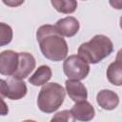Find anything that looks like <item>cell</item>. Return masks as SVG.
I'll use <instances>...</instances> for the list:
<instances>
[{
    "mask_svg": "<svg viewBox=\"0 0 122 122\" xmlns=\"http://www.w3.org/2000/svg\"><path fill=\"white\" fill-rule=\"evenodd\" d=\"M36 39L44 57L51 61L58 62L66 59L69 47L53 25H43L36 31Z\"/></svg>",
    "mask_w": 122,
    "mask_h": 122,
    "instance_id": "cell-1",
    "label": "cell"
},
{
    "mask_svg": "<svg viewBox=\"0 0 122 122\" xmlns=\"http://www.w3.org/2000/svg\"><path fill=\"white\" fill-rule=\"evenodd\" d=\"M113 51L112 40L103 34L93 36L90 41L81 44L77 55L88 64H96L109 56Z\"/></svg>",
    "mask_w": 122,
    "mask_h": 122,
    "instance_id": "cell-2",
    "label": "cell"
},
{
    "mask_svg": "<svg viewBox=\"0 0 122 122\" xmlns=\"http://www.w3.org/2000/svg\"><path fill=\"white\" fill-rule=\"evenodd\" d=\"M65 99V90L58 83H47L41 88L37 106L39 110L46 113H51L57 111Z\"/></svg>",
    "mask_w": 122,
    "mask_h": 122,
    "instance_id": "cell-3",
    "label": "cell"
},
{
    "mask_svg": "<svg viewBox=\"0 0 122 122\" xmlns=\"http://www.w3.org/2000/svg\"><path fill=\"white\" fill-rule=\"evenodd\" d=\"M63 71L70 80L80 81L90 72V65L78 55H70L63 63Z\"/></svg>",
    "mask_w": 122,
    "mask_h": 122,
    "instance_id": "cell-4",
    "label": "cell"
},
{
    "mask_svg": "<svg viewBox=\"0 0 122 122\" xmlns=\"http://www.w3.org/2000/svg\"><path fill=\"white\" fill-rule=\"evenodd\" d=\"M34 68H35V59L32 54L29 52H18L17 69L12 76L22 80L28 77Z\"/></svg>",
    "mask_w": 122,
    "mask_h": 122,
    "instance_id": "cell-5",
    "label": "cell"
},
{
    "mask_svg": "<svg viewBox=\"0 0 122 122\" xmlns=\"http://www.w3.org/2000/svg\"><path fill=\"white\" fill-rule=\"evenodd\" d=\"M18 64V52L10 50L0 52V73L3 75H13Z\"/></svg>",
    "mask_w": 122,
    "mask_h": 122,
    "instance_id": "cell-6",
    "label": "cell"
},
{
    "mask_svg": "<svg viewBox=\"0 0 122 122\" xmlns=\"http://www.w3.org/2000/svg\"><path fill=\"white\" fill-rule=\"evenodd\" d=\"M54 27L61 36L72 37L78 32L80 25L79 21L75 17L67 16L65 18L59 19L54 25Z\"/></svg>",
    "mask_w": 122,
    "mask_h": 122,
    "instance_id": "cell-7",
    "label": "cell"
},
{
    "mask_svg": "<svg viewBox=\"0 0 122 122\" xmlns=\"http://www.w3.org/2000/svg\"><path fill=\"white\" fill-rule=\"evenodd\" d=\"M73 115L74 119L81 122H89L93 119L95 115V111L93 106L86 101H81L75 103L70 111Z\"/></svg>",
    "mask_w": 122,
    "mask_h": 122,
    "instance_id": "cell-8",
    "label": "cell"
},
{
    "mask_svg": "<svg viewBox=\"0 0 122 122\" xmlns=\"http://www.w3.org/2000/svg\"><path fill=\"white\" fill-rule=\"evenodd\" d=\"M65 86H66V92L68 95L75 103L87 100L88 98L87 88L80 81L68 79L65 82Z\"/></svg>",
    "mask_w": 122,
    "mask_h": 122,
    "instance_id": "cell-9",
    "label": "cell"
},
{
    "mask_svg": "<svg viewBox=\"0 0 122 122\" xmlns=\"http://www.w3.org/2000/svg\"><path fill=\"white\" fill-rule=\"evenodd\" d=\"M7 85H8L7 97L10 100H19L27 94L28 92L27 86L25 82L21 79L12 76L7 80Z\"/></svg>",
    "mask_w": 122,
    "mask_h": 122,
    "instance_id": "cell-10",
    "label": "cell"
},
{
    "mask_svg": "<svg viewBox=\"0 0 122 122\" xmlns=\"http://www.w3.org/2000/svg\"><path fill=\"white\" fill-rule=\"evenodd\" d=\"M96 102L104 110H114L119 104L118 95L111 90H101L96 95Z\"/></svg>",
    "mask_w": 122,
    "mask_h": 122,
    "instance_id": "cell-11",
    "label": "cell"
},
{
    "mask_svg": "<svg viewBox=\"0 0 122 122\" xmlns=\"http://www.w3.org/2000/svg\"><path fill=\"white\" fill-rule=\"evenodd\" d=\"M107 77L110 83L115 86H121L122 84V64L120 59V51L117 54L116 60L111 63L107 69Z\"/></svg>",
    "mask_w": 122,
    "mask_h": 122,
    "instance_id": "cell-12",
    "label": "cell"
},
{
    "mask_svg": "<svg viewBox=\"0 0 122 122\" xmlns=\"http://www.w3.org/2000/svg\"><path fill=\"white\" fill-rule=\"evenodd\" d=\"M51 70L47 65H42L36 69L35 72L29 78V82L33 86H43L51 78Z\"/></svg>",
    "mask_w": 122,
    "mask_h": 122,
    "instance_id": "cell-13",
    "label": "cell"
},
{
    "mask_svg": "<svg viewBox=\"0 0 122 122\" xmlns=\"http://www.w3.org/2000/svg\"><path fill=\"white\" fill-rule=\"evenodd\" d=\"M51 3L58 12L65 14L72 13L77 8V2L73 0H51Z\"/></svg>",
    "mask_w": 122,
    "mask_h": 122,
    "instance_id": "cell-14",
    "label": "cell"
},
{
    "mask_svg": "<svg viewBox=\"0 0 122 122\" xmlns=\"http://www.w3.org/2000/svg\"><path fill=\"white\" fill-rule=\"evenodd\" d=\"M13 32L10 26L0 22V47L10 44L12 40Z\"/></svg>",
    "mask_w": 122,
    "mask_h": 122,
    "instance_id": "cell-15",
    "label": "cell"
},
{
    "mask_svg": "<svg viewBox=\"0 0 122 122\" xmlns=\"http://www.w3.org/2000/svg\"><path fill=\"white\" fill-rule=\"evenodd\" d=\"M8 85L7 81L0 79V115H7L9 113V107L4 100V97H7Z\"/></svg>",
    "mask_w": 122,
    "mask_h": 122,
    "instance_id": "cell-16",
    "label": "cell"
},
{
    "mask_svg": "<svg viewBox=\"0 0 122 122\" xmlns=\"http://www.w3.org/2000/svg\"><path fill=\"white\" fill-rule=\"evenodd\" d=\"M51 122H75V119L70 111L63 110L54 114L51 119Z\"/></svg>",
    "mask_w": 122,
    "mask_h": 122,
    "instance_id": "cell-17",
    "label": "cell"
},
{
    "mask_svg": "<svg viewBox=\"0 0 122 122\" xmlns=\"http://www.w3.org/2000/svg\"><path fill=\"white\" fill-rule=\"evenodd\" d=\"M4 3L5 4H7V5H10V6H17V5H20V4H22L23 3V1H20V2H18V3H14V2H10V1H8V2H6V1H4Z\"/></svg>",
    "mask_w": 122,
    "mask_h": 122,
    "instance_id": "cell-18",
    "label": "cell"
},
{
    "mask_svg": "<svg viewBox=\"0 0 122 122\" xmlns=\"http://www.w3.org/2000/svg\"><path fill=\"white\" fill-rule=\"evenodd\" d=\"M22 122H36V121H34V120H30V119H28V120H24V121H22Z\"/></svg>",
    "mask_w": 122,
    "mask_h": 122,
    "instance_id": "cell-19",
    "label": "cell"
}]
</instances>
